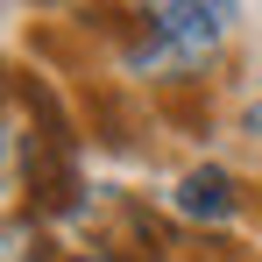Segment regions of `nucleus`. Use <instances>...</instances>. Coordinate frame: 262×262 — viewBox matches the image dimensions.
<instances>
[{
	"instance_id": "nucleus-3",
	"label": "nucleus",
	"mask_w": 262,
	"mask_h": 262,
	"mask_svg": "<svg viewBox=\"0 0 262 262\" xmlns=\"http://www.w3.org/2000/svg\"><path fill=\"white\" fill-rule=\"evenodd\" d=\"M241 206H248V191H241V177L227 163H191L177 177V191H170V213L191 220V227H234Z\"/></svg>"
},
{
	"instance_id": "nucleus-5",
	"label": "nucleus",
	"mask_w": 262,
	"mask_h": 262,
	"mask_svg": "<svg viewBox=\"0 0 262 262\" xmlns=\"http://www.w3.org/2000/svg\"><path fill=\"white\" fill-rule=\"evenodd\" d=\"M64 262H121L114 248H85V255H64Z\"/></svg>"
},
{
	"instance_id": "nucleus-6",
	"label": "nucleus",
	"mask_w": 262,
	"mask_h": 262,
	"mask_svg": "<svg viewBox=\"0 0 262 262\" xmlns=\"http://www.w3.org/2000/svg\"><path fill=\"white\" fill-rule=\"evenodd\" d=\"M248 135H255V142H262V99H255V106H248Z\"/></svg>"
},
{
	"instance_id": "nucleus-4",
	"label": "nucleus",
	"mask_w": 262,
	"mask_h": 262,
	"mask_svg": "<svg viewBox=\"0 0 262 262\" xmlns=\"http://www.w3.org/2000/svg\"><path fill=\"white\" fill-rule=\"evenodd\" d=\"M0 262H50V227L36 213H0Z\"/></svg>"
},
{
	"instance_id": "nucleus-2",
	"label": "nucleus",
	"mask_w": 262,
	"mask_h": 262,
	"mask_svg": "<svg viewBox=\"0 0 262 262\" xmlns=\"http://www.w3.org/2000/svg\"><path fill=\"white\" fill-rule=\"evenodd\" d=\"M21 184H29V213L64 220L85 206V177H78V135L57 114V99L43 85H29V128H21Z\"/></svg>"
},
{
	"instance_id": "nucleus-7",
	"label": "nucleus",
	"mask_w": 262,
	"mask_h": 262,
	"mask_svg": "<svg viewBox=\"0 0 262 262\" xmlns=\"http://www.w3.org/2000/svg\"><path fill=\"white\" fill-rule=\"evenodd\" d=\"M0 135H7V114H0Z\"/></svg>"
},
{
	"instance_id": "nucleus-1",
	"label": "nucleus",
	"mask_w": 262,
	"mask_h": 262,
	"mask_svg": "<svg viewBox=\"0 0 262 262\" xmlns=\"http://www.w3.org/2000/svg\"><path fill=\"white\" fill-rule=\"evenodd\" d=\"M227 36H234V7L220 0H149L128 14L121 64L142 85H191L227 50Z\"/></svg>"
}]
</instances>
